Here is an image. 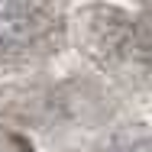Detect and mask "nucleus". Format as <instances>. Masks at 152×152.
Returning a JSON list of instances; mask_svg holds the SVG:
<instances>
[{
  "instance_id": "obj_1",
  "label": "nucleus",
  "mask_w": 152,
  "mask_h": 152,
  "mask_svg": "<svg viewBox=\"0 0 152 152\" xmlns=\"http://www.w3.org/2000/svg\"><path fill=\"white\" fill-rule=\"evenodd\" d=\"M81 45L94 61H104L110 68H126L136 65L142 52H152L149 36L133 26L123 13L94 7L81 13Z\"/></svg>"
},
{
  "instance_id": "obj_2",
  "label": "nucleus",
  "mask_w": 152,
  "mask_h": 152,
  "mask_svg": "<svg viewBox=\"0 0 152 152\" xmlns=\"http://www.w3.org/2000/svg\"><path fill=\"white\" fill-rule=\"evenodd\" d=\"M58 29L55 0H0V52H39Z\"/></svg>"
}]
</instances>
